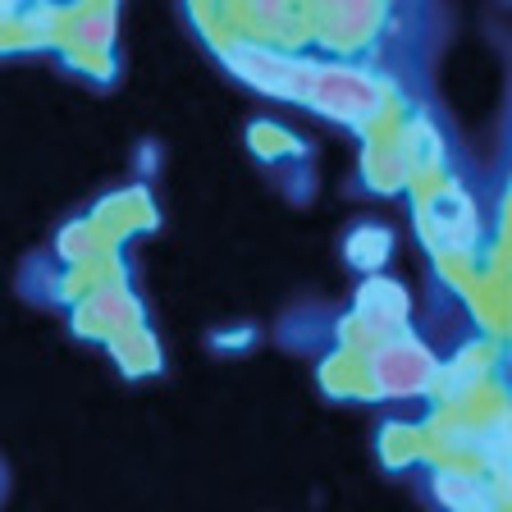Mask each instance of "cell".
I'll use <instances>...</instances> for the list:
<instances>
[]
</instances>
